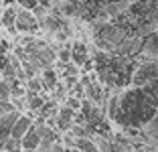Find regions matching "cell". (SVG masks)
I'll use <instances>...</instances> for the list:
<instances>
[{
	"label": "cell",
	"mask_w": 158,
	"mask_h": 152,
	"mask_svg": "<svg viewBox=\"0 0 158 152\" xmlns=\"http://www.w3.org/2000/svg\"><path fill=\"white\" fill-rule=\"evenodd\" d=\"M87 61H91L87 43L79 41V39H71V63H75L77 67H83Z\"/></svg>",
	"instance_id": "3"
},
{
	"label": "cell",
	"mask_w": 158,
	"mask_h": 152,
	"mask_svg": "<svg viewBox=\"0 0 158 152\" xmlns=\"http://www.w3.org/2000/svg\"><path fill=\"white\" fill-rule=\"evenodd\" d=\"M2 150H4V152H23V150H20V142H19V140H12V138H8L4 142Z\"/></svg>",
	"instance_id": "10"
},
{
	"label": "cell",
	"mask_w": 158,
	"mask_h": 152,
	"mask_svg": "<svg viewBox=\"0 0 158 152\" xmlns=\"http://www.w3.org/2000/svg\"><path fill=\"white\" fill-rule=\"evenodd\" d=\"M89 138H91V142L95 144L98 152H112V140L110 138H103V136H98V134H93V136H89Z\"/></svg>",
	"instance_id": "7"
},
{
	"label": "cell",
	"mask_w": 158,
	"mask_h": 152,
	"mask_svg": "<svg viewBox=\"0 0 158 152\" xmlns=\"http://www.w3.org/2000/svg\"><path fill=\"white\" fill-rule=\"evenodd\" d=\"M140 61H158V37L150 35L142 41V49H140Z\"/></svg>",
	"instance_id": "5"
},
{
	"label": "cell",
	"mask_w": 158,
	"mask_h": 152,
	"mask_svg": "<svg viewBox=\"0 0 158 152\" xmlns=\"http://www.w3.org/2000/svg\"><path fill=\"white\" fill-rule=\"evenodd\" d=\"M10 99V83L0 79V101H8Z\"/></svg>",
	"instance_id": "9"
},
{
	"label": "cell",
	"mask_w": 158,
	"mask_h": 152,
	"mask_svg": "<svg viewBox=\"0 0 158 152\" xmlns=\"http://www.w3.org/2000/svg\"><path fill=\"white\" fill-rule=\"evenodd\" d=\"M49 152H65V148L61 146V142H57V144H53V146H51V150H49Z\"/></svg>",
	"instance_id": "13"
},
{
	"label": "cell",
	"mask_w": 158,
	"mask_h": 152,
	"mask_svg": "<svg viewBox=\"0 0 158 152\" xmlns=\"http://www.w3.org/2000/svg\"><path fill=\"white\" fill-rule=\"evenodd\" d=\"M142 134H144L146 138V144H150V146L158 148V114H154L152 118H150L148 122H146L144 126H142Z\"/></svg>",
	"instance_id": "6"
},
{
	"label": "cell",
	"mask_w": 158,
	"mask_h": 152,
	"mask_svg": "<svg viewBox=\"0 0 158 152\" xmlns=\"http://www.w3.org/2000/svg\"><path fill=\"white\" fill-rule=\"evenodd\" d=\"M14 4L20 6V8H27V10H33L35 6L39 4V0H14Z\"/></svg>",
	"instance_id": "11"
},
{
	"label": "cell",
	"mask_w": 158,
	"mask_h": 152,
	"mask_svg": "<svg viewBox=\"0 0 158 152\" xmlns=\"http://www.w3.org/2000/svg\"><path fill=\"white\" fill-rule=\"evenodd\" d=\"M134 152H156V148L150 144H140V146H134Z\"/></svg>",
	"instance_id": "12"
},
{
	"label": "cell",
	"mask_w": 158,
	"mask_h": 152,
	"mask_svg": "<svg viewBox=\"0 0 158 152\" xmlns=\"http://www.w3.org/2000/svg\"><path fill=\"white\" fill-rule=\"evenodd\" d=\"M158 79V61H138L130 73V87H148Z\"/></svg>",
	"instance_id": "1"
},
{
	"label": "cell",
	"mask_w": 158,
	"mask_h": 152,
	"mask_svg": "<svg viewBox=\"0 0 158 152\" xmlns=\"http://www.w3.org/2000/svg\"><path fill=\"white\" fill-rule=\"evenodd\" d=\"M20 67H23V73H24V79H27V81L33 79V77H39V73H41L31 61H20Z\"/></svg>",
	"instance_id": "8"
},
{
	"label": "cell",
	"mask_w": 158,
	"mask_h": 152,
	"mask_svg": "<svg viewBox=\"0 0 158 152\" xmlns=\"http://www.w3.org/2000/svg\"><path fill=\"white\" fill-rule=\"evenodd\" d=\"M33 120H35V114H31V112H24L23 116H20L19 120H16V124L12 126V130H10V138L12 140H23V136L31 130V126H33Z\"/></svg>",
	"instance_id": "4"
},
{
	"label": "cell",
	"mask_w": 158,
	"mask_h": 152,
	"mask_svg": "<svg viewBox=\"0 0 158 152\" xmlns=\"http://www.w3.org/2000/svg\"><path fill=\"white\" fill-rule=\"evenodd\" d=\"M14 28H16V35H39V23L35 19V14L27 8H20L16 6V20H14Z\"/></svg>",
	"instance_id": "2"
},
{
	"label": "cell",
	"mask_w": 158,
	"mask_h": 152,
	"mask_svg": "<svg viewBox=\"0 0 158 152\" xmlns=\"http://www.w3.org/2000/svg\"><path fill=\"white\" fill-rule=\"evenodd\" d=\"M156 152H158V148H156Z\"/></svg>",
	"instance_id": "14"
}]
</instances>
